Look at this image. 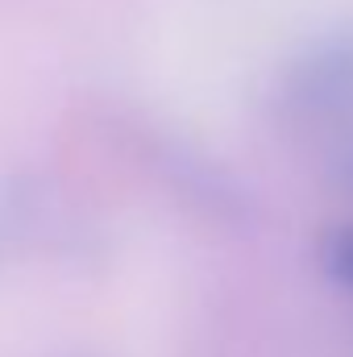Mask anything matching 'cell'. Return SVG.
<instances>
[{"label": "cell", "instance_id": "cell-1", "mask_svg": "<svg viewBox=\"0 0 353 357\" xmlns=\"http://www.w3.org/2000/svg\"><path fill=\"white\" fill-rule=\"evenodd\" d=\"M270 121L283 137L324 154L353 133V21L308 38L270 84Z\"/></svg>", "mask_w": 353, "mask_h": 357}, {"label": "cell", "instance_id": "cell-2", "mask_svg": "<svg viewBox=\"0 0 353 357\" xmlns=\"http://www.w3.org/2000/svg\"><path fill=\"white\" fill-rule=\"evenodd\" d=\"M129 146H133L137 167L158 187H167L200 220L220 225V229H250L258 220V199L250 183L237 171H229L216 154L195 146L191 137L137 125L129 133Z\"/></svg>", "mask_w": 353, "mask_h": 357}, {"label": "cell", "instance_id": "cell-3", "mask_svg": "<svg viewBox=\"0 0 353 357\" xmlns=\"http://www.w3.org/2000/svg\"><path fill=\"white\" fill-rule=\"evenodd\" d=\"M80 233L67 216L59 195L38 178H8L0 183V262L25 250L50 245V237Z\"/></svg>", "mask_w": 353, "mask_h": 357}, {"label": "cell", "instance_id": "cell-4", "mask_svg": "<svg viewBox=\"0 0 353 357\" xmlns=\"http://www.w3.org/2000/svg\"><path fill=\"white\" fill-rule=\"evenodd\" d=\"M320 270L329 274V282L353 295V220L333 225L320 237Z\"/></svg>", "mask_w": 353, "mask_h": 357}]
</instances>
